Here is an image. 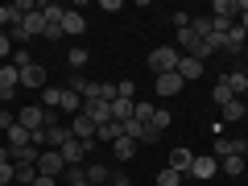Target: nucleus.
<instances>
[{
	"instance_id": "a878e982",
	"label": "nucleus",
	"mask_w": 248,
	"mask_h": 186,
	"mask_svg": "<svg viewBox=\"0 0 248 186\" xmlns=\"http://www.w3.org/2000/svg\"><path fill=\"white\" fill-rule=\"evenodd\" d=\"M62 178H66V186H91V182H87V174H83V166H71Z\"/></svg>"
},
{
	"instance_id": "4c0bfd02",
	"label": "nucleus",
	"mask_w": 248,
	"mask_h": 186,
	"mask_svg": "<svg viewBox=\"0 0 248 186\" xmlns=\"http://www.w3.org/2000/svg\"><path fill=\"white\" fill-rule=\"evenodd\" d=\"M236 4H240V29L248 33V0H236Z\"/></svg>"
},
{
	"instance_id": "4468645a",
	"label": "nucleus",
	"mask_w": 248,
	"mask_h": 186,
	"mask_svg": "<svg viewBox=\"0 0 248 186\" xmlns=\"http://www.w3.org/2000/svg\"><path fill=\"white\" fill-rule=\"evenodd\" d=\"M83 29H87V21H83L79 13H71V9L62 13V37H79Z\"/></svg>"
},
{
	"instance_id": "72a5a7b5",
	"label": "nucleus",
	"mask_w": 248,
	"mask_h": 186,
	"mask_svg": "<svg viewBox=\"0 0 248 186\" xmlns=\"http://www.w3.org/2000/svg\"><path fill=\"white\" fill-rule=\"evenodd\" d=\"M33 178H37V166H17V182H33Z\"/></svg>"
},
{
	"instance_id": "c03bdc74",
	"label": "nucleus",
	"mask_w": 248,
	"mask_h": 186,
	"mask_svg": "<svg viewBox=\"0 0 248 186\" xmlns=\"http://www.w3.org/2000/svg\"><path fill=\"white\" fill-rule=\"evenodd\" d=\"M244 161H248V145H244Z\"/></svg>"
},
{
	"instance_id": "dca6fc26",
	"label": "nucleus",
	"mask_w": 248,
	"mask_h": 186,
	"mask_svg": "<svg viewBox=\"0 0 248 186\" xmlns=\"http://www.w3.org/2000/svg\"><path fill=\"white\" fill-rule=\"evenodd\" d=\"M244 29H240V25H232L228 29V33H223V50H228V54H240V50H244Z\"/></svg>"
},
{
	"instance_id": "e433bc0d",
	"label": "nucleus",
	"mask_w": 248,
	"mask_h": 186,
	"mask_svg": "<svg viewBox=\"0 0 248 186\" xmlns=\"http://www.w3.org/2000/svg\"><path fill=\"white\" fill-rule=\"evenodd\" d=\"M13 21H17L13 17V4H0V25H13Z\"/></svg>"
},
{
	"instance_id": "f03ea898",
	"label": "nucleus",
	"mask_w": 248,
	"mask_h": 186,
	"mask_svg": "<svg viewBox=\"0 0 248 186\" xmlns=\"http://www.w3.org/2000/svg\"><path fill=\"white\" fill-rule=\"evenodd\" d=\"M37 174H46V178H62V174H66V161H62V153H58V149H42V157H37Z\"/></svg>"
},
{
	"instance_id": "412c9836",
	"label": "nucleus",
	"mask_w": 248,
	"mask_h": 186,
	"mask_svg": "<svg viewBox=\"0 0 248 186\" xmlns=\"http://www.w3.org/2000/svg\"><path fill=\"white\" fill-rule=\"evenodd\" d=\"M120 137H124V128H120L116 120H108V124H99V128H95V141H108V145H112V141H120Z\"/></svg>"
},
{
	"instance_id": "39448f33",
	"label": "nucleus",
	"mask_w": 248,
	"mask_h": 186,
	"mask_svg": "<svg viewBox=\"0 0 248 186\" xmlns=\"http://www.w3.org/2000/svg\"><path fill=\"white\" fill-rule=\"evenodd\" d=\"M153 87H157L161 99H174L178 91L186 87V83H182V75H178V71H170V75H157V79H153Z\"/></svg>"
},
{
	"instance_id": "a211bd4d",
	"label": "nucleus",
	"mask_w": 248,
	"mask_h": 186,
	"mask_svg": "<svg viewBox=\"0 0 248 186\" xmlns=\"http://www.w3.org/2000/svg\"><path fill=\"white\" fill-rule=\"evenodd\" d=\"M21 25H25V37H42V33H46V17H42V9L29 13V17H21Z\"/></svg>"
},
{
	"instance_id": "20e7f679",
	"label": "nucleus",
	"mask_w": 248,
	"mask_h": 186,
	"mask_svg": "<svg viewBox=\"0 0 248 186\" xmlns=\"http://www.w3.org/2000/svg\"><path fill=\"white\" fill-rule=\"evenodd\" d=\"M17 124L21 128H29V133H37V128H46V108L42 104H29L17 112Z\"/></svg>"
},
{
	"instance_id": "f8f14e48",
	"label": "nucleus",
	"mask_w": 248,
	"mask_h": 186,
	"mask_svg": "<svg viewBox=\"0 0 248 186\" xmlns=\"http://www.w3.org/2000/svg\"><path fill=\"white\" fill-rule=\"evenodd\" d=\"M178 75H182V83H186V79L195 83L199 75H203V62H199V58H190V54H182V58H178Z\"/></svg>"
},
{
	"instance_id": "7ed1b4c3",
	"label": "nucleus",
	"mask_w": 248,
	"mask_h": 186,
	"mask_svg": "<svg viewBox=\"0 0 248 186\" xmlns=\"http://www.w3.org/2000/svg\"><path fill=\"white\" fill-rule=\"evenodd\" d=\"M83 116H87V120L99 128V124L112 120V104H108V99H83Z\"/></svg>"
},
{
	"instance_id": "393cba45",
	"label": "nucleus",
	"mask_w": 248,
	"mask_h": 186,
	"mask_svg": "<svg viewBox=\"0 0 248 186\" xmlns=\"http://www.w3.org/2000/svg\"><path fill=\"white\" fill-rule=\"evenodd\" d=\"M244 99H232V104H223V120H244Z\"/></svg>"
},
{
	"instance_id": "b1692460",
	"label": "nucleus",
	"mask_w": 248,
	"mask_h": 186,
	"mask_svg": "<svg viewBox=\"0 0 248 186\" xmlns=\"http://www.w3.org/2000/svg\"><path fill=\"white\" fill-rule=\"evenodd\" d=\"M244 166H248L244 157H223V161H219V170H223L228 178H240V174H244Z\"/></svg>"
},
{
	"instance_id": "79ce46f5",
	"label": "nucleus",
	"mask_w": 248,
	"mask_h": 186,
	"mask_svg": "<svg viewBox=\"0 0 248 186\" xmlns=\"http://www.w3.org/2000/svg\"><path fill=\"white\" fill-rule=\"evenodd\" d=\"M42 37H50V42H58V37H62V25H46V33Z\"/></svg>"
},
{
	"instance_id": "f704fd0d",
	"label": "nucleus",
	"mask_w": 248,
	"mask_h": 186,
	"mask_svg": "<svg viewBox=\"0 0 248 186\" xmlns=\"http://www.w3.org/2000/svg\"><path fill=\"white\" fill-rule=\"evenodd\" d=\"M29 62H33V58H29V50H13V66H17V71H25Z\"/></svg>"
},
{
	"instance_id": "c85d7f7f",
	"label": "nucleus",
	"mask_w": 248,
	"mask_h": 186,
	"mask_svg": "<svg viewBox=\"0 0 248 186\" xmlns=\"http://www.w3.org/2000/svg\"><path fill=\"white\" fill-rule=\"evenodd\" d=\"M0 182H4V186L17 182V166H13V161H0Z\"/></svg>"
},
{
	"instance_id": "6ab92c4d",
	"label": "nucleus",
	"mask_w": 248,
	"mask_h": 186,
	"mask_svg": "<svg viewBox=\"0 0 248 186\" xmlns=\"http://www.w3.org/2000/svg\"><path fill=\"white\" fill-rule=\"evenodd\" d=\"M133 104H137V99H120V95H116V99H112V120H116V124L133 120Z\"/></svg>"
},
{
	"instance_id": "2f4dec72",
	"label": "nucleus",
	"mask_w": 248,
	"mask_h": 186,
	"mask_svg": "<svg viewBox=\"0 0 248 186\" xmlns=\"http://www.w3.org/2000/svg\"><path fill=\"white\" fill-rule=\"evenodd\" d=\"M9 42H13V46H17V42H29V37H25V25H21V21H13V25H9Z\"/></svg>"
},
{
	"instance_id": "cd10ccee",
	"label": "nucleus",
	"mask_w": 248,
	"mask_h": 186,
	"mask_svg": "<svg viewBox=\"0 0 248 186\" xmlns=\"http://www.w3.org/2000/svg\"><path fill=\"white\" fill-rule=\"evenodd\" d=\"M157 186H182V174H178V170H161V174H157Z\"/></svg>"
},
{
	"instance_id": "423d86ee",
	"label": "nucleus",
	"mask_w": 248,
	"mask_h": 186,
	"mask_svg": "<svg viewBox=\"0 0 248 186\" xmlns=\"http://www.w3.org/2000/svg\"><path fill=\"white\" fill-rule=\"evenodd\" d=\"M166 166L170 170H178V174H190V166H195V153H190V149H186V145H174V149H170V161H166Z\"/></svg>"
},
{
	"instance_id": "37998d69",
	"label": "nucleus",
	"mask_w": 248,
	"mask_h": 186,
	"mask_svg": "<svg viewBox=\"0 0 248 186\" xmlns=\"http://www.w3.org/2000/svg\"><path fill=\"white\" fill-rule=\"evenodd\" d=\"M108 186H133V178H124V174H112V182Z\"/></svg>"
},
{
	"instance_id": "a19ab883",
	"label": "nucleus",
	"mask_w": 248,
	"mask_h": 186,
	"mask_svg": "<svg viewBox=\"0 0 248 186\" xmlns=\"http://www.w3.org/2000/svg\"><path fill=\"white\" fill-rule=\"evenodd\" d=\"M29 186H58V178H46V174H37V178H33Z\"/></svg>"
},
{
	"instance_id": "7c9ffc66",
	"label": "nucleus",
	"mask_w": 248,
	"mask_h": 186,
	"mask_svg": "<svg viewBox=\"0 0 248 186\" xmlns=\"http://www.w3.org/2000/svg\"><path fill=\"white\" fill-rule=\"evenodd\" d=\"M116 95H120V99H137V87H133V79H120V83H116Z\"/></svg>"
},
{
	"instance_id": "2eb2a0df",
	"label": "nucleus",
	"mask_w": 248,
	"mask_h": 186,
	"mask_svg": "<svg viewBox=\"0 0 248 186\" xmlns=\"http://www.w3.org/2000/svg\"><path fill=\"white\" fill-rule=\"evenodd\" d=\"M58 108L79 116V112H83V95H79V91H71V87H62V91H58Z\"/></svg>"
},
{
	"instance_id": "473e14b6",
	"label": "nucleus",
	"mask_w": 248,
	"mask_h": 186,
	"mask_svg": "<svg viewBox=\"0 0 248 186\" xmlns=\"http://www.w3.org/2000/svg\"><path fill=\"white\" fill-rule=\"evenodd\" d=\"M58 91L62 87H46L42 91V108H58Z\"/></svg>"
},
{
	"instance_id": "6e6552de",
	"label": "nucleus",
	"mask_w": 248,
	"mask_h": 186,
	"mask_svg": "<svg viewBox=\"0 0 248 186\" xmlns=\"http://www.w3.org/2000/svg\"><path fill=\"white\" fill-rule=\"evenodd\" d=\"M21 87H33V91H46L50 83H46V66H37V62H29L25 71H21Z\"/></svg>"
},
{
	"instance_id": "9d476101",
	"label": "nucleus",
	"mask_w": 248,
	"mask_h": 186,
	"mask_svg": "<svg viewBox=\"0 0 248 186\" xmlns=\"http://www.w3.org/2000/svg\"><path fill=\"white\" fill-rule=\"evenodd\" d=\"M190 174H195V178H203V182H207V178H215V174H219V161H215L211 153H203V157L195 153V166H190Z\"/></svg>"
},
{
	"instance_id": "9b49d317",
	"label": "nucleus",
	"mask_w": 248,
	"mask_h": 186,
	"mask_svg": "<svg viewBox=\"0 0 248 186\" xmlns=\"http://www.w3.org/2000/svg\"><path fill=\"white\" fill-rule=\"evenodd\" d=\"M66 141H71V124H50V128H46V145H50V149H62Z\"/></svg>"
},
{
	"instance_id": "1a4fd4ad",
	"label": "nucleus",
	"mask_w": 248,
	"mask_h": 186,
	"mask_svg": "<svg viewBox=\"0 0 248 186\" xmlns=\"http://www.w3.org/2000/svg\"><path fill=\"white\" fill-rule=\"evenodd\" d=\"M62 161H66V170H71V166H83V157H87V145H83V141H75V137H71V141H66V145H62Z\"/></svg>"
},
{
	"instance_id": "58836bf2",
	"label": "nucleus",
	"mask_w": 248,
	"mask_h": 186,
	"mask_svg": "<svg viewBox=\"0 0 248 186\" xmlns=\"http://www.w3.org/2000/svg\"><path fill=\"white\" fill-rule=\"evenodd\" d=\"M13 124H17V116H13V112H0V128H4V133H9Z\"/></svg>"
},
{
	"instance_id": "bb28decb",
	"label": "nucleus",
	"mask_w": 248,
	"mask_h": 186,
	"mask_svg": "<svg viewBox=\"0 0 248 186\" xmlns=\"http://www.w3.org/2000/svg\"><path fill=\"white\" fill-rule=\"evenodd\" d=\"M211 95H215V104H219V108H223V104H232V99H236V95H232V87H228V83H223V79L215 83V91H211Z\"/></svg>"
},
{
	"instance_id": "ddd939ff",
	"label": "nucleus",
	"mask_w": 248,
	"mask_h": 186,
	"mask_svg": "<svg viewBox=\"0 0 248 186\" xmlns=\"http://www.w3.org/2000/svg\"><path fill=\"white\" fill-rule=\"evenodd\" d=\"M21 87V71L13 62H0V91H17Z\"/></svg>"
},
{
	"instance_id": "0eeeda50",
	"label": "nucleus",
	"mask_w": 248,
	"mask_h": 186,
	"mask_svg": "<svg viewBox=\"0 0 248 186\" xmlns=\"http://www.w3.org/2000/svg\"><path fill=\"white\" fill-rule=\"evenodd\" d=\"M71 137H75V141H83V145H87V149H91V141H95V124H91L87 120V116H75V120H71Z\"/></svg>"
},
{
	"instance_id": "aec40b11",
	"label": "nucleus",
	"mask_w": 248,
	"mask_h": 186,
	"mask_svg": "<svg viewBox=\"0 0 248 186\" xmlns=\"http://www.w3.org/2000/svg\"><path fill=\"white\" fill-rule=\"evenodd\" d=\"M223 83L232 87V95H236V99L248 91V75H244V71H228V75H223Z\"/></svg>"
},
{
	"instance_id": "c756f323",
	"label": "nucleus",
	"mask_w": 248,
	"mask_h": 186,
	"mask_svg": "<svg viewBox=\"0 0 248 186\" xmlns=\"http://www.w3.org/2000/svg\"><path fill=\"white\" fill-rule=\"evenodd\" d=\"M66 62H71L75 71H79V66H87V50H83V46H75V50L66 54Z\"/></svg>"
},
{
	"instance_id": "a18cd8bd",
	"label": "nucleus",
	"mask_w": 248,
	"mask_h": 186,
	"mask_svg": "<svg viewBox=\"0 0 248 186\" xmlns=\"http://www.w3.org/2000/svg\"><path fill=\"white\" fill-rule=\"evenodd\" d=\"M0 186H4V182H0Z\"/></svg>"
},
{
	"instance_id": "5701e85b",
	"label": "nucleus",
	"mask_w": 248,
	"mask_h": 186,
	"mask_svg": "<svg viewBox=\"0 0 248 186\" xmlns=\"http://www.w3.org/2000/svg\"><path fill=\"white\" fill-rule=\"evenodd\" d=\"M9 145H13V149H25V145H33V137H29V128H21V124H13V128H9Z\"/></svg>"
},
{
	"instance_id": "c9c22d12",
	"label": "nucleus",
	"mask_w": 248,
	"mask_h": 186,
	"mask_svg": "<svg viewBox=\"0 0 248 186\" xmlns=\"http://www.w3.org/2000/svg\"><path fill=\"white\" fill-rule=\"evenodd\" d=\"M153 128L166 133V128H170V112H161V108H157V112H153Z\"/></svg>"
},
{
	"instance_id": "f3484780",
	"label": "nucleus",
	"mask_w": 248,
	"mask_h": 186,
	"mask_svg": "<svg viewBox=\"0 0 248 186\" xmlns=\"http://www.w3.org/2000/svg\"><path fill=\"white\" fill-rule=\"evenodd\" d=\"M83 174H87V182H91V186H108V182H112V170H108V166H99V161H91V166L83 170Z\"/></svg>"
},
{
	"instance_id": "4be33fe9",
	"label": "nucleus",
	"mask_w": 248,
	"mask_h": 186,
	"mask_svg": "<svg viewBox=\"0 0 248 186\" xmlns=\"http://www.w3.org/2000/svg\"><path fill=\"white\" fill-rule=\"evenodd\" d=\"M112 153L120 161H133L137 157V141H128V137H120V141H112Z\"/></svg>"
},
{
	"instance_id": "ea45409f",
	"label": "nucleus",
	"mask_w": 248,
	"mask_h": 186,
	"mask_svg": "<svg viewBox=\"0 0 248 186\" xmlns=\"http://www.w3.org/2000/svg\"><path fill=\"white\" fill-rule=\"evenodd\" d=\"M13 54V42H9V33H0V58H9Z\"/></svg>"
},
{
	"instance_id": "f257e3e1",
	"label": "nucleus",
	"mask_w": 248,
	"mask_h": 186,
	"mask_svg": "<svg viewBox=\"0 0 248 186\" xmlns=\"http://www.w3.org/2000/svg\"><path fill=\"white\" fill-rule=\"evenodd\" d=\"M178 46H157V50L149 54V66H153V75H170V71H178Z\"/></svg>"
}]
</instances>
